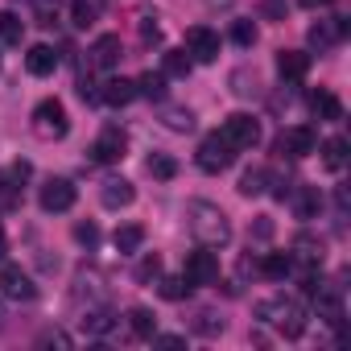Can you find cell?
<instances>
[{
    "mask_svg": "<svg viewBox=\"0 0 351 351\" xmlns=\"http://www.w3.org/2000/svg\"><path fill=\"white\" fill-rule=\"evenodd\" d=\"M186 219H191V236H195L203 248H228V240H232V223H228V215H223L215 203L195 199L191 211H186Z\"/></svg>",
    "mask_w": 351,
    "mask_h": 351,
    "instance_id": "cell-1",
    "label": "cell"
},
{
    "mask_svg": "<svg viewBox=\"0 0 351 351\" xmlns=\"http://www.w3.org/2000/svg\"><path fill=\"white\" fill-rule=\"evenodd\" d=\"M252 314H256L261 322L277 326L285 339H298V335L306 330V310H302V302H298V298H285V293L256 302V310H252Z\"/></svg>",
    "mask_w": 351,
    "mask_h": 351,
    "instance_id": "cell-2",
    "label": "cell"
},
{
    "mask_svg": "<svg viewBox=\"0 0 351 351\" xmlns=\"http://www.w3.org/2000/svg\"><path fill=\"white\" fill-rule=\"evenodd\" d=\"M29 128H34L38 141H62L71 132V116H66V108L58 99H42L34 108V116H29Z\"/></svg>",
    "mask_w": 351,
    "mask_h": 351,
    "instance_id": "cell-3",
    "label": "cell"
},
{
    "mask_svg": "<svg viewBox=\"0 0 351 351\" xmlns=\"http://www.w3.org/2000/svg\"><path fill=\"white\" fill-rule=\"evenodd\" d=\"M219 136L240 153V149H256L261 145V120L256 116H248V112H232L228 120H223V128H219Z\"/></svg>",
    "mask_w": 351,
    "mask_h": 351,
    "instance_id": "cell-4",
    "label": "cell"
},
{
    "mask_svg": "<svg viewBox=\"0 0 351 351\" xmlns=\"http://www.w3.org/2000/svg\"><path fill=\"white\" fill-rule=\"evenodd\" d=\"M195 161H199V169H203V173H223V169L236 161V149H232L219 132H211V136H203V141H199Z\"/></svg>",
    "mask_w": 351,
    "mask_h": 351,
    "instance_id": "cell-5",
    "label": "cell"
},
{
    "mask_svg": "<svg viewBox=\"0 0 351 351\" xmlns=\"http://www.w3.org/2000/svg\"><path fill=\"white\" fill-rule=\"evenodd\" d=\"M277 153H281V157H293V161L318 153V136H314V128H310V124H293V128H285V132L277 136Z\"/></svg>",
    "mask_w": 351,
    "mask_h": 351,
    "instance_id": "cell-6",
    "label": "cell"
},
{
    "mask_svg": "<svg viewBox=\"0 0 351 351\" xmlns=\"http://www.w3.org/2000/svg\"><path fill=\"white\" fill-rule=\"evenodd\" d=\"M87 153H91V161H99V165H112V161H120V157L128 153V132H124L120 124H108V128L95 136V145H91Z\"/></svg>",
    "mask_w": 351,
    "mask_h": 351,
    "instance_id": "cell-7",
    "label": "cell"
},
{
    "mask_svg": "<svg viewBox=\"0 0 351 351\" xmlns=\"http://www.w3.org/2000/svg\"><path fill=\"white\" fill-rule=\"evenodd\" d=\"M75 199H79V191H75L71 178H50V182L38 191V203H42L46 215H62V211H71Z\"/></svg>",
    "mask_w": 351,
    "mask_h": 351,
    "instance_id": "cell-8",
    "label": "cell"
},
{
    "mask_svg": "<svg viewBox=\"0 0 351 351\" xmlns=\"http://www.w3.org/2000/svg\"><path fill=\"white\" fill-rule=\"evenodd\" d=\"M182 277H186L191 285H215V281H219V256H215V248H203V244H199V252L186 256Z\"/></svg>",
    "mask_w": 351,
    "mask_h": 351,
    "instance_id": "cell-9",
    "label": "cell"
},
{
    "mask_svg": "<svg viewBox=\"0 0 351 351\" xmlns=\"http://www.w3.org/2000/svg\"><path fill=\"white\" fill-rule=\"evenodd\" d=\"M310 298H314L318 318H322L326 326H343V285H330V281L318 277V285H314Z\"/></svg>",
    "mask_w": 351,
    "mask_h": 351,
    "instance_id": "cell-10",
    "label": "cell"
},
{
    "mask_svg": "<svg viewBox=\"0 0 351 351\" xmlns=\"http://www.w3.org/2000/svg\"><path fill=\"white\" fill-rule=\"evenodd\" d=\"M0 293L13 298V302H34L38 285H34V277L21 265H5V269H0Z\"/></svg>",
    "mask_w": 351,
    "mask_h": 351,
    "instance_id": "cell-11",
    "label": "cell"
},
{
    "mask_svg": "<svg viewBox=\"0 0 351 351\" xmlns=\"http://www.w3.org/2000/svg\"><path fill=\"white\" fill-rule=\"evenodd\" d=\"M347 17H326V21H314L310 29H306V42L314 46V50H335L343 38H347Z\"/></svg>",
    "mask_w": 351,
    "mask_h": 351,
    "instance_id": "cell-12",
    "label": "cell"
},
{
    "mask_svg": "<svg viewBox=\"0 0 351 351\" xmlns=\"http://www.w3.org/2000/svg\"><path fill=\"white\" fill-rule=\"evenodd\" d=\"M186 54H191V62H215L219 58V34L215 29H207V25H195V29H186Z\"/></svg>",
    "mask_w": 351,
    "mask_h": 351,
    "instance_id": "cell-13",
    "label": "cell"
},
{
    "mask_svg": "<svg viewBox=\"0 0 351 351\" xmlns=\"http://www.w3.org/2000/svg\"><path fill=\"white\" fill-rule=\"evenodd\" d=\"M132 199H136V186L128 178H104L99 182V203L108 211H124V207H132Z\"/></svg>",
    "mask_w": 351,
    "mask_h": 351,
    "instance_id": "cell-14",
    "label": "cell"
},
{
    "mask_svg": "<svg viewBox=\"0 0 351 351\" xmlns=\"http://www.w3.org/2000/svg\"><path fill=\"white\" fill-rule=\"evenodd\" d=\"M91 58V66L95 71H112V66H120V58H124V46H120V38L116 34H104V38H95V46L87 50Z\"/></svg>",
    "mask_w": 351,
    "mask_h": 351,
    "instance_id": "cell-15",
    "label": "cell"
},
{
    "mask_svg": "<svg viewBox=\"0 0 351 351\" xmlns=\"http://www.w3.org/2000/svg\"><path fill=\"white\" fill-rule=\"evenodd\" d=\"M289 207H293V215L298 219H314L318 211H322V195H318V186H289Z\"/></svg>",
    "mask_w": 351,
    "mask_h": 351,
    "instance_id": "cell-16",
    "label": "cell"
},
{
    "mask_svg": "<svg viewBox=\"0 0 351 351\" xmlns=\"http://www.w3.org/2000/svg\"><path fill=\"white\" fill-rule=\"evenodd\" d=\"M25 71H29V75H38V79L54 75V71H58V54H54V46H46V42L29 46V54H25Z\"/></svg>",
    "mask_w": 351,
    "mask_h": 351,
    "instance_id": "cell-17",
    "label": "cell"
},
{
    "mask_svg": "<svg viewBox=\"0 0 351 351\" xmlns=\"http://www.w3.org/2000/svg\"><path fill=\"white\" fill-rule=\"evenodd\" d=\"M306 71H310V54H302V50H281L277 54V75L285 83H302Z\"/></svg>",
    "mask_w": 351,
    "mask_h": 351,
    "instance_id": "cell-18",
    "label": "cell"
},
{
    "mask_svg": "<svg viewBox=\"0 0 351 351\" xmlns=\"http://www.w3.org/2000/svg\"><path fill=\"white\" fill-rule=\"evenodd\" d=\"M136 99V83L132 79H108L104 83V91H99V104H112V108H124V104H132Z\"/></svg>",
    "mask_w": 351,
    "mask_h": 351,
    "instance_id": "cell-19",
    "label": "cell"
},
{
    "mask_svg": "<svg viewBox=\"0 0 351 351\" xmlns=\"http://www.w3.org/2000/svg\"><path fill=\"white\" fill-rule=\"evenodd\" d=\"M310 112H314L318 120H326V124L343 120V104H339L335 91H314V95H310Z\"/></svg>",
    "mask_w": 351,
    "mask_h": 351,
    "instance_id": "cell-20",
    "label": "cell"
},
{
    "mask_svg": "<svg viewBox=\"0 0 351 351\" xmlns=\"http://www.w3.org/2000/svg\"><path fill=\"white\" fill-rule=\"evenodd\" d=\"M128 330H132L136 339H153V335H157V314H153L149 306H132V310H128Z\"/></svg>",
    "mask_w": 351,
    "mask_h": 351,
    "instance_id": "cell-21",
    "label": "cell"
},
{
    "mask_svg": "<svg viewBox=\"0 0 351 351\" xmlns=\"http://www.w3.org/2000/svg\"><path fill=\"white\" fill-rule=\"evenodd\" d=\"M161 124H165L169 132H191V128H195V112H191V108H178V104H165V108H161Z\"/></svg>",
    "mask_w": 351,
    "mask_h": 351,
    "instance_id": "cell-22",
    "label": "cell"
},
{
    "mask_svg": "<svg viewBox=\"0 0 351 351\" xmlns=\"http://www.w3.org/2000/svg\"><path fill=\"white\" fill-rule=\"evenodd\" d=\"M112 326H116V314L108 306H87V314H83V330L87 335H108Z\"/></svg>",
    "mask_w": 351,
    "mask_h": 351,
    "instance_id": "cell-23",
    "label": "cell"
},
{
    "mask_svg": "<svg viewBox=\"0 0 351 351\" xmlns=\"http://www.w3.org/2000/svg\"><path fill=\"white\" fill-rule=\"evenodd\" d=\"M21 38H25V21L17 13H9V9H0V42H5V46H21Z\"/></svg>",
    "mask_w": 351,
    "mask_h": 351,
    "instance_id": "cell-24",
    "label": "cell"
},
{
    "mask_svg": "<svg viewBox=\"0 0 351 351\" xmlns=\"http://www.w3.org/2000/svg\"><path fill=\"white\" fill-rule=\"evenodd\" d=\"M322 165H326L330 173H339V169L347 165V141H343V136L322 141Z\"/></svg>",
    "mask_w": 351,
    "mask_h": 351,
    "instance_id": "cell-25",
    "label": "cell"
},
{
    "mask_svg": "<svg viewBox=\"0 0 351 351\" xmlns=\"http://www.w3.org/2000/svg\"><path fill=\"white\" fill-rule=\"evenodd\" d=\"M269 182H273V178H269V169L256 165V169H248L244 178H240V195H244V199H256V195L269 191Z\"/></svg>",
    "mask_w": 351,
    "mask_h": 351,
    "instance_id": "cell-26",
    "label": "cell"
},
{
    "mask_svg": "<svg viewBox=\"0 0 351 351\" xmlns=\"http://www.w3.org/2000/svg\"><path fill=\"white\" fill-rule=\"evenodd\" d=\"M261 273L273 277V281H281V277L293 273V256H289V252H269V256L261 261Z\"/></svg>",
    "mask_w": 351,
    "mask_h": 351,
    "instance_id": "cell-27",
    "label": "cell"
},
{
    "mask_svg": "<svg viewBox=\"0 0 351 351\" xmlns=\"http://www.w3.org/2000/svg\"><path fill=\"white\" fill-rule=\"evenodd\" d=\"M141 244H145V228H141V223L116 228V252H136Z\"/></svg>",
    "mask_w": 351,
    "mask_h": 351,
    "instance_id": "cell-28",
    "label": "cell"
},
{
    "mask_svg": "<svg viewBox=\"0 0 351 351\" xmlns=\"http://www.w3.org/2000/svg\"><path fill=\"white\" fill-rule=\"evenodd\" d=\"M165 75H173V79H186L191 71H195V62H191V54L186 50H165Z\"/></svg>",
    "mask_w": 351,
    "mask_h": 351,
    "instance_id": "cell-29",
    "label": "cell"
},
{
    "mask_svg": "<svg viewBox=\"0 0 351 351\" xmlns=\"http://www.w3.org/2000/svg\"><path fill=\"white\" fill-rule=\"evenodd\" d=\"M136 95H145V99H165V75H161V71L141 75V79H136Z\"/></svg>",
    "mask_w": 351,
    "mask_h": 351,
    "instance_id": "cell-30",
    "label": "cell"
},
{
    "mask_svg": "<svg viewBox=\"0 0 351 351\" xmlns=\"http://www.w3.org/2000/svg\"><path fill=\"white\" fill-rule=\"evenodd\" d=\"M34 13H38V25H46V29H54L62 21V5H58V0H38Z\"/></svg>",
    "mask_w": 351,
    "mask_h": 351,
    "instance_id": "cell-31",
    "label": "cell"
},
{
    "mask_svg": "<svg viewBox=\"0 0 351 351\" xmlns=\"http://www.w3.org/2000/svg\"><path fill=\"white\" fill-rule=\"evenodd\" d=\"M149 173H153V178H161V182H169L173 173H178V161L165 157V153H153V157H149Z\"/></svg>",
    "mask_w": 351,
    "mask_h": 351,
    "instance_id": "cell-32",
    "label": "cell"
},
{
    "mask_svg": "<svg viewBox=\"0 0 351 351\" xmlns=\"http://www.w3.org/2000/svg\"><path fill=\"white\" fill-rule=\"evenodd\" d=\"M191 289H195V285H191L186 277H161V298H169V302H182Z\"/></svg>",
    "mask_w": 351,
    "mask_h": 351,
    "instance_id": "cell-33",
    "label": "cell"
},
{
    "mask_svg": "<svg viewBox=\"0 0 351 351\" xmlns=\"http://www.w3.org/2000/svg\"><path fill=\"white\" fill-rule=\"evenodd\" d=\"M153 277H161V256H145V261L136 265V281H141V285H149Z\"/></svg>",
    "mask_w": 351,
    "mask_h": 351,
    "instance_id": "cell-34",
    "label": "cell"
},
{
    "mask_svg": "<svg viewBox=\"0 0 351 351\" xmlns=\"http://www.w3.org/2000/svg\"><path fill=\"white\" fill-rule=\"evenodd\" d=\"M195 330H199V335H219V330H223V318H219L215 310H203L199 322H195Z\"/></svg>",
    "mask_w": 351,
    "mask_h": 351,
    "instance_id": "cell-35",
    "label": "cell"
},
{
    "mask_svg": "<svg viewBox=\"0 0 351 351\" xmlns=\"http://www.w3.org/2000/svg\"><path fill=\"white\" fill-rule=\"evenodd\" d=\"M232 42H236V46H252V42H256V25H252V21H236V25H232Z\"/></svg>",
    "mask_w": 351,
    "mask_h": 351,
    "instance_id": "cell-36",
    "label": "cell"
},
{
    "mask_svg": "<svg viewBox=\"0 0 351 351\" xmlns=\"http://www.w3.org/2000/svg\"><path fill=\"white\" fill-rule=\"evenodd\" d=\"M91 21H95V9L87 5V0H75V25H79V29H87Z\"/></svg>",
    "mask_w": 351,
    "mask_h": 351,
    "instance_id": "cell-37",
    "label": "cell"
},
{
    "mask_svg": "<svg viewBox=\"0 0 351 351\" xmlns=\"http://www.w3.org/2000/svg\"><path fill=\"white\" fill-rule=\"evenodd\" d=\"M261 13H265V17H273V21H285L289 5H285V0H265V5H261Z\"/></svg>",
    "mask_w": 351,
    "mask_h": 351,
    "instance_id": "cell-38",
    "label": "cell"
},
{
    "mask_svg": "<svg viewBox=\"0 0 351 351\" xmlns=\"http://www.w3.org/2000/svg\"><path fill=\"white\" fill-rule=\"evenodd\" d=\"M17 203V186L5 178V173H0V211H5V207H13Z\"/></svg>",
    "mask_w": 351,
    "mask_h": 351,
    "instance_id": "cell-39",
    "label": "cell"
},
{
    "mask_svg": "<svg viewBox=\"0 0 351 351\" xmlns=\"http://www.w3.org/2000/svg\"><path fill=\"white\" fill-rule=\"evenodd\" d=\"M38 343H42V347H71V335H66V330H46Z\"/></svg>",
    "mask_w": 351,
    "mask_h": 351,
    "instance_id": "cell-40",
    "label": "cell"
},
{
    "mask_svg": "<svg viewBox=\"0 0 351 351\" xmlns=\"http://www.w3.org/2000/svg\"><path fill=\"white\" fill-rule=\"evenodd\" d=\"M75 240H79V244H95V240H99L95 223H75Z\"/></svg>",
    "mask_w": 351,
    "mask_h": 351,
    "instance_id": "cell-41",
    "label": "cell"
},
{
    "mask_svg": "<svg viewBox=\"0 0 351 351\" xmlns=\"http://www.w3.org/2000/svg\"><path fill=\"white\" fill-rule=\"evenodd\" d=\"M141 38L157 46V42H161V29H157V25H149V17H141Z\"/></svg>",
    "mask_w": 351,
    "mask_h": 351,
    "instance_id": "cell-42",
    "label": "cell"
},
{
    "mask_svg": "<svg viewBox=\"0 0 351 351\" xmlns=\"http://www.w3.org/2000/svg\"><path fill=\"white\" fill-rule=\"evenodd\" d=\"M149 343H157V347H182L186 339H182V335H153Z\"/></svg>",
    "mask_w": 351,
    "mask_h": 351,
    "instance_id": "cell-43",
    "label": "cell"
},
{
    "mask_svg": "<svg viewBox=\"0 0 351 351\" xmlns=\"http://www.w3.org/2000/svg\"><path fill=\"white\" fill-rule=\"evenodd\" d=\"M252 232H256V236H261V240H269V236H273V223H269V219H265V215H261V219H256V228H252Z\"/></svg>",
    "mask_w": 351,
    "mask_h": 351,
    "instance_id": "cell-44",
    "label": "cell"
},
{
    "mask_svg": "<svg viewBox=\"0 0 351 351\" xmlns=\"http://www.w3.org/2000/svg\"><path fill=\"white\" fill-rule=\"evenodd\" d=\"M13 178H17V182L29 178V161H17V165H13Z\"/></svg>",
    "mask_w": 351,
    "mask_h": 351,
    "instance_id": "cell-45",
    "label": "cell"
},
{
    "mask_svg": "<svg viewBox=\"0 0 351 351\" xmlns=\"http://www.w3.org/2000/svg\"><path fill=\"white\" fill-rule=\"evenodd\" d=\"M306 9H326V5H335V0H302Z\"/></svg>",
    "mask_w": 351,
    "mask_h": 351,
    "instance_id": "cell-46",
    "label": "cell"
},
{
    "mask_svg": "<svg viewBox=\"0 0 351 351\" xmlns=\"http://www.w3.org/2000/svg\"><path fill=\"white\" fill-rule=\"evenodd\" d=\"M9 256V236H5V228H0V261Z\"/></svg>",
    "mask_w": 351,
    "mask_h": 351,
    "instance_id": "cell-47",
    "label": "cell"
},
{
    "mask_svg": "<svg viewBox=\"0 0 351 351\" xmlns=\"http://www.w3.org/2000/svg\"><path fill=\"white\" fill-rule=\"evenodd\" d=\"M0 326H5V306H0Z\"/></svg>",
    "mask_w": 351,
    "mask_h": 351,
    "instance_id": "cell-48",
    "label": "cell"
}]
</instances>
